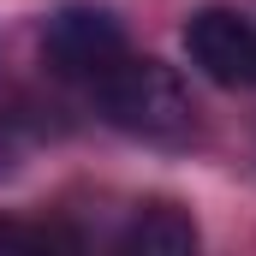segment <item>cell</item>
Returning a JSON list of instances; mask_svg holds the SVG:
<instances>
[{"label":"cell","mask_w":256,"mask_h":256,"mask_svg":"<svg viewBox=\"0 0 256 256\" xmlns=\"http://www.w3.org/2000/svg\"><path fill=\"white\" fill-rule=\"evenodd\" d=\"M96 102L108 114V126L131 131L143 143H185L196 131V102L185 78L161 60H120L108 78H96Z\"/></svg>","instance_id":"1"},{"label":"cell","mask_w":256,"mask_h":256,"mask_svg":"<svg viewBox=\"0 0 256 256\" xmlns=\"http://www.w3.org/2000/svg\"><path fill=\"white\" fill-rule=\"evenodd\" d=\"M42 60H48L54 78L96 84L126 60V30L102 6H60L48 18V30H42Z\"/></svg>","instance_id":"2"},{"label":"cell","mask_w":256,"mask_h":256,"mask_svg":"<svg viewBox=\"0 0 256 256\" xmlns=\"http://www.w3.org/2000/svg\"><path fill=\"white\" fill-rule=\"evenodd\" d=\"M185 60L220 84V90H250L256 84V24L232 6H202L185 24Z\"/></svg>","instance_id":"3"},{"label":"cell","mask_w":256,"mask_h":256,"mask_svg":"<svg viewBox=\"0 0 256 256\" xmlns=\"http://www.w3.org/2000/svg\"><path fill=\"white\" fill-rule=\"evenodd\" d=\"M196 244H202L196 220L185 208H173V202H149L120 238V250H131V256H191Z\"/></svg>","instance_id":"4"},{"label":"cell","mask_w":256,"mask_h":256,"mask_svg":"<svg viewBox=\"0 0 256 256\" xmlns=\"http://www.w3.org/2000/svg\"><path fill=\"white\" fill-rule=\"evenodd\" d=\"M0 250H78V232H66V226H18V220H0Z\"/></svg>","instance_id":"5"}]
</instances>
